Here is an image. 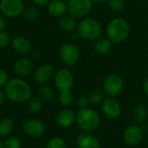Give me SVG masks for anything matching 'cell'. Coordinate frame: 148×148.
<instances>
[{
  "label": "cell",
  "instance_id": "6da1fadb",
  "mask_svg": "<svg viewBox=\"0 0 148 148\" xmlns=\"http://www.w3.org/2000/svg\"><path fill=\"white\" fill-rule=\"evenodd\" d=\"M4 94L10 101L15 103H24L31 97V88L25 81L12 78L5 84Z\"/></svg>",
  "mask_w": 148,
  "mask_h": 148
},
{
  "label": "cell",
  "instance_id": "7a4b0ae2",
  "mask_svg": "<svg viewBox=\"0 0 148 148\" xmlns=\"http://www.w3.org/2000/svg\"><path fill=\"white\" fill-rule=\"evenodd\" d=\"M131 27L129 23L121 17H115L112 19L106 26V37L113 43H120L124 42L129 36Z\"/></svg>",
  "mask_w": 148,
  "mask_h": 148
},
{
  "label": "cell",
  "instance_id": "3957f363",
  "mask_svg": "<svg viewBox=\"0 0 148 148\" xmlns=\"http://www.w3.org/2000/svg\"><path fill=\"white\" fill-rule=\"evenodd\" d=\"M78 35L88 42H96L103 34V28L99 22L92 17H85L78 23Z\"/></svg>",
  "mask_w": 148,
  "mask_h": 148
},
{
  "label": "cell",
  "instance_id": "277c9868",
  "mask_svg": "<svg viewBox=\"0 0 148 148\" xmlns=\"http://www.w3.org/2000/svg\"><path fill=\"white\" fill-rule=\"evenodd\" d=\"M76 124L82 132H91L97 130L100 125V116L92 108H79L76 114Z\"/></svg>",
  "mask_w": 148,
  "mask_h": 148
},
{
  "label": "cell",
  "instance_id": "5b68a950",
  "mask_svg": "<svg viewBox=\"0 0 148 148\" xmlns=\"http://www.w3.org/2000/svg\"><path fill=\"white\" fill-rule=\"evenodd\" d=\"M124 88V82L122 78L117 74L108 75L103 81L102 89L108 97L116 98L119 96Z\"/></svg>",
  "mask_w": 148,
  "mask_h": 148
},
{
  "label": "cell",
  "instance_id": "8992f818",
  "mask_svg": "<svg viewBox=\"0 0 148 148\" xmlns=\"http://www.w3.org/2000/svg\"><path fill=\"white\" fill-rule=\"evenodd\" d=\"M54 85L58 92L71 91L74 85V76L72 72L67 68H61L55 72Z\"/></svg>",
  "mask_w": 148,
  "mask_h": 148
},
{
  "label": "cell",
  "instance_id": "52a82bcc",
  "mask_svg": "<svg viewBox=\"0 0 148 148\" xmlns=\"http://www.w3.org/2000/svg\"><path fill=\"white\" fill-rule=\"evenodd\" d=\"M92 0H69L67 12L75 18L83 19L88 16L92 9Z\"/></svg>",
  "mask_w": 148,
  "mask_h": 148
},
{
  "label": "cell",
  "instance_id": "ba28073f",
  "mask_svg": "<svg viewBox=\"0 0 148 148\" xmlns=\"http://www.w3.org/2000/svg\"><path fill=\"white\" fill-rule=\"evenodd\" d=\"M59 56L62 62L67 67L75 66L80 58V51L78 46L72 42H67L61 46Z\"/></svg>",
  "mask_w": 148,
  "mask_h": 148
},
{
  "label": "cell",
  "instance_id": "9c48e42d",
  "mask_svg": "<svg viewBox=\"0 0 148 148\" xmlns=\"http://www.w3.org/2000/svg\"><path fill=\"white\" fill-rule=\"evenodd\" d=\"M24 3L23 0H1L0 11L8 17H16L23 14Z\"/></svg>",
  "mask_w": 148,
  "mask_h": 148
},
{
  "label": "cell",
  "instance_id": "30bf717a",
  "mask_svg": "<svg viewBox=\"0 0 148 148\" xmlns=\"http://www.w3.org/2000/svg\"><path fill=\"white\" fill-rule=\"evenodd\" d=\"M22 130L29 137L39 138L44 134L46 128L42 121L38 119H28L24 121Z\"/></svg>",
  "mask_w": 148,
  "mask_h": 148
},
{
  "label": "cell",
  "instance_id": "8fae6325",
  "mask_svg": "<svg viewBox=\"0 0 148 148\" xmlns=\"http://www.w3.org/2000/svg\"><path fill=\"white\" fill-rule=\"evenodd\" d=\"M144 136V131L137 124L131 125L127 127L123 133L124 142L130 147H135L139 145Z\"/></svg>",
  "mask_w": 148,
  "mask_h": 148
},
{
  "label": "cell",
  "instance_id": "7c38bea8",
  "mask_svg": "<svg viewBox=\"0 0 148 148\" xmlns=\"http://www.w3.org/2000/svg\"><path fill=\"white\" fill-rule=\"evenodd\" d=\"M101 110L103 114L111 120L118 118L121 114V104L113 97L106 98L101 104Z\"/></svg>",
  "mask_w": 148,
  "mask_h": 148
},
{
  "label": "cell",
  "instance_id": "4fadbf2b",
  "mask_svg": "<svg viewBox=\"0 0 148 148\" xmlns=\"http://www.w3.org/2000/svg\"><path fill=\"white\" fill-rule=\"evenodd\" d=\"M55 75V69L51 64L44 63L40 65L34 71L33 78L36 82L39 84H45L50 82Z\"/></svg>",
  "mask_w": 148,
  "mask_h": 148
},
{
  "label": "cell",
  "instance_id": "5bb4252c",
  "mask_svg": "<svg viewBox=\"0 0 148 148\" xmlns=\"http://www.w3.org/2000/svg\"><path fill=\"white\" fill-rule=\"evenodd\" d=\"M76 114L70 108H63L58 112L55 117L57 125L61 128H69L76 123Z\"/></svg>",
  "mask_w": 148,
  "mask_h": 148
},
{
  "label": "cell",
  "instance_id": "9a60e30c",
  "mask_svg": "<svg viewBox=\"0 0 148 148\" xmlns=\"http://www.w3.org/2000/svg\"><path fill=\"white\" fill-rule=\"evenodd\" d=\"M77 148H101L99 139L91 132L80 133L76 140Z\"/></svg>",
  "mask_w": 148,
  "mask_h": 148
},
{
  "label": "cell",
  "instance_id": "2e32d148",
  "mask_svg": "<svg viewBox=\"0 0 148 148\" xmlns=\"http://www.w3.org/2000/svg\"><path fill=\"white\" fill-rule=\"evenodd\" d=\"M13 69L17 75L26 76L32 73L34 65L32 62L28 58H19L14 62Z\"/></svg>",
  "mask_w": 148,
  "mask_h": 148
},
{
  "label": "cell",
  "instance_id": "e0dca14e",
  "mask_svg": "<svg viewBox=\"0 0 148 148\" xmlns=\"http://www.w3.org/2000/svg\"><path fill=\"white\" fill-rule=\"evenodd\" d=\"M49 14L55 17H60L67 12V3L63 0H51L47 4Z\"/></svg>",
  "mask_w": 148,
  "mask_h": 148
},
{
  "label": "cell",
  "instance_id": "ac0fdd59",
  "mask_svg": "<svg viewBox=\"0 0 148 148\" xmlns=\"http://www.w3.org/2000/svg\"><path fill=\"white\" fill-rule=\"evenodd\" d=\"M12 49L18 54L26 55L31 50V43L29 39L24 36H16L11 41Z\"/></svg>",
  "mask_w": 148,
  "mask_h": 148
},
{
  "label": "cell",
  "instance_id": "d6986e66",
  "mask_svg": "<svg viewBox=\"0 0 148 148\" xmlns=\"http://www.w3.org/2000/svg\"><path fill=\"white\" fill-rule=\"evenodd\" d=\"M58 25L60 29L65 32H73L78 28L76 18L71 16L70 14H65L58 17Z\"/></svg>",
  "mask_w": 148,
  "mask_h": 148
},
{
  "label": "cell",
  "instance_id": "ffe728a7",
  "mask_svg": "<svg viewBox=\"0 0 148 148\" xmlns=\"http://www.w3.org/2000/svg\"><path fill=\"white\" fill-rule=\"evenodd\" d=\"M148 118V108L147 106L140 104L136 106L132 112V119L135 124H144Z\"/></svg>",
  "mask_w": 148,
  "mask_h": 148
},
{
  "label": "cell",
  "instance_id": "44dd1931",
  "mask_svg": "<svg viewBox=\"0 0 148 148\" xmlns=\"http://www.w3.org/2000/svg\"><path fill=\"white\" fill-rule=\"evenodd\" d=\"M113 44V43L107 37L106 38L100 37L96 42H94V46H93L94 52L99 56H105L110 52Z\"/></svg>",
  "mask_w": 148,
  "mask_h": 148
},
{
  "label": "cell",
  "instance_id": "7402d4cb",
  "mask_svg": "<svg viewBox=\"0 0 148 148\" xmlns=\"http://www.w3.org/2000/svg\"><path fill=\"white\" fill-rule=\"evenodd\" d=\"M44 107V100L40 96H32L27 101L28 110L31 114H38L42 111Z\"/></svg>",
  "mask_w": 148,
  "mask_h": 148
},
{
  "label": "cell",
  "instance_id": "603a6c76",
  "mask_svg": "<svg viewBox=\"0 0 148 148\" xmlns=\"http://www.w3.org/2000/svg\"><path fill=\"white\" fill-rule=\"evenodd\" d=\"M14 121L10 118H3L0 121V136L7 137L14 130Z\"/></svg>",
  "mask_w": 148,
  "mask_h": 148
},
{
  "label": "cell",
  "instance_id": "cb8c5ba5",
  "mask_svg": "<svg viewBox=\"0 0 148 148\" xmlns=\"http://www.w3.org/2000/svg\"><path fill=\"white\" fill-rule=\"evenodd\" d=\"M88 98H89L91 104L99 105V104H102L103 101H105L106 94L102 88H95L89 93Z\"/></svg>",
  "mask_w": 148,
  "mask_h": 148
},
{
  "label": "cell",
  "instance_id": "d4e9b609",
  "mask_svg": "<svg viewBox=\"0 0 148 148\" xmlns=\"http://www.w3.org/2000/svg\"><path fill=\"white\" fill-rule=\"evenodd\" d=\"M38 93V96H40L44 101H52L55 97L54 89L51 87L45 84H43L39 87Z\"/></svg>",
  "mask_w": 148,
  "mask_h": 148
},
{
  "label": "cell",
  "instance_id": "484cf974",
  "mask_svg": "<svg viewBox=\"0 0 148 148\" xmlns=\"http://www.w3.org/2000/svg\"><path fill=\"white\" fill-rule=\"evenodd\" d=\"M24 16L26 20L33 22V21H37L39 16H40V10L38 7L35 6H31L29 7L27 9H25L24 10Z\"/></svg>",
  "mask_w": 148,
  "mask_h": 148
},
{
  "label": "cell",
  "instance_id": "4316f807",
  "mask_svg": "<svg viewBox=\"0 0 148 148\" xmlns=\"http://www.w3.org/2000/svg\"><path fill=\"white\" fill-rule=\"evenodd\" d=\"M58 101L64 107L70 106L73 101V95L71 91H63L59 92L58 95Z\"/></svg>",
  "mask_w": 148,
  "mask_h": 148
},
{
  "label": "cell",
  "instance_id": "83f0119b",
  "mask_svg": "<svg viewBox=\"0 0 148 148\" xmlns=\"http://www.w3.org/2000/svg\"><path fill=\"white\" fill-rule=\"evenodd\" d=\"M45 148H67L64 139L60 137H53L48 140Z\"/></svg>",
  "mask_w": 148,
  "mask_h": 148
},
{
  "label": "cell",
  "instance_id": "f1b7e54d",
  "mask_svg": "<svg viewBox=\"0 0 148 148\" xmlns=\"http://www.w3.org/2000/svg\"><path fill=\"white\" fill-rule=\"evenodd\" d=\"M108 7L111 10L115 12L121 11L125 7V1L124 0H108L107 2Z\"/></svg>",
  "mask_w": 148,
  "mask_h": 148
},
{
  "label": "cell",
  "instance_id": "f546056e",
  "mask_svg": "<svg viewBox=\"0 0 148 148\" xmlns=\"http://www.w3.org/2000/svg\"><path fill=\"white\" fill-rule=\"evenodd\" d=\"M4 147L5 148H20L21 147V141L16 136H8L4 141Z\"/></svg>",
  "mask_w": 148,
  "mask_h": 148
},
{
  "label": "cell",
  "instance_id": "4dcf8cb0",
  "mask_svg": "<svg viewBox=\"0 0 148 148\" xmlns=\"http://www.w3.org/2000/svg\"><path fill=\"white\" fill-rule=\"evenodd\" d=\"M10 42V36L7 32L2 30L0 31V49H3L7 47Z\"/></svg>",
  "mask_w": 148,
  "mask_h": 148
},
{
  "label": "cell",
  "instance_id": "1f68e13d",
  "mask_svg": "<svg viewBox=\"0 0 148 148\" xmlns=\"http://www.w3.org/2000/svg\"><path fill=\"white\" fill-rule=\"evenodd\" d=\"M77 105L79 108H89L90 101L88 96L85 95H80L78 99H77Z\"/></svg>",
  "mask_w": 148,
  "mask_h": 148
},
{
  "label": "cell",
  "instance_id": "d6a6232c",
  "mask_svg": "<svg viewBox=\"0 0 148 148\" xmlns=\"http://www.w3.org/2000/svg\"><path fill=\"white\" fill-rule=\"evenodd\" d=\"M8 81L9 80H8V75H7V73L3 69L0 68V87L4 86L7 83Z\"/></svg>",
  "mask_w": 148,
  "mask_h": 148
},
{
  "label": "cell",
  "instance_id": "836d02e7",
  "mask_svg": "<svg viewBox=\"0 0 148 148\" xmlns=\"http://www.w3.org/2000/svg\"><path fill=\"white\" fill-rule=\"evenodd\" d=\"M32 2L37 6H44V5L48 4L51 2V0H32Z\"/></svg>",
  "mask_w": 148,
  "mask_h": 148
},
{
  "label": "cell",
  "instance_id": "e575fe53",
  "mask_svg": "<svg viewBox=\"0 0 148 148\" xmlns=\"http://www.w3.org/2000/svg\"><path fill=\"white\" fill-rule=\"evenodd\" d=\"M142 88H143V91L145 93V95L148 97V77H147L142 84Z\"/></svg>",
  "mask_w": 148,
  "mask_h": 148
},
{
  "label": "cell",
  "instance_id": "d590c367",
  "mask_svg": "<svg viewBox=\"0 0 148 148\" xmlns=\"http://www.w3.org/2000/svg\"><path fill=\"white\" fill-rule=\"evenodd\" d=\"M5 27H6V20L3 16H0V31L3 30Z\"/></svg>",
  "mask_w": 148,
  "mask_h": 148
},
{
  "label": "cell",
  "instance_id": "8d00e7d4",
  "mask_svg": "<svg viewBox=\"0 0 148 148\" xmlns=\"http://www.w3.org/2000/svg\"><path fill=\"white\" fill-rule=\"evenodd\" d=\"M5 94H4V92H3V91H1L0 90V105H2L3 102H4V100H5Z\"/></svg>",
  "mask_w": 148,
  "mask_h": 148
},
{
  "label": "cell",
  "instance_id": "74e56055",
  "mask_svg": "<svg viewBox=\"0 0 148 148\" xmlns=\"http://www.w3.org/2000/svg\"><path fill=\"white\" fill-rule=\"evenodd\" d=\"M93 3H107L108 0H92Z\"/></svg>",
  "mask_w": 148,
  "mask_h": 148
},
{
  "label": "cell",
  "instance_id": "f35d334b",
  "mask_svg": "<svg viewBox=\"0 0 148 148\" xmlns=\"http://www.w3.org/2000/svg\"><path fill=\"white\" fill-rule=\"evenodd\" d=\"M0 148H5L4 147V142L0 141Z\"/></svg>",
  "mask_w": 148,
  "mask_h": 148
}]
</instances>
